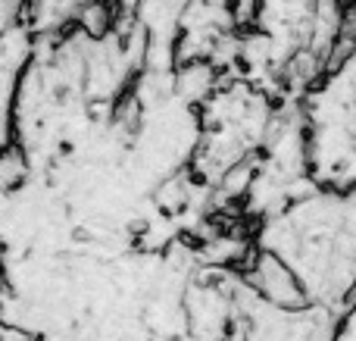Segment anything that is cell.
I'll return each instance as SVG.
<instances>
[{"instance_id":"obj_1","label":"cell","mask_w":356,"mask_h":341,"mask_svg":"<svg viewBox=\"0 0 356 341\" xmlns=\"http://www.w3.org/2000/svg\"><path fill=\"white\" fill-rule=\"evenodd\" d=\"M35 60V35L19 22L0 35V150L16 148V106Z\"/></svg>"},{"instance_id":"obj_2","label":"cell","mask_w":356,"mask_h":341,"mask_svg":"<svg viewBox=\"0 0 356 341\" xmlns=\"http://www.w3.org/2000/svg\"><path fill=\"white\" fill-rule=\"evenodd\" d=\"M244 282L263 304L278 307V310H307L309 294L288 260H282L272 251H257L250 254L244 269Z\"/></svg>"},{"instance_id":"obj_3","label":"cell","mask_w":356,"mask_h":341,"mask_svg":"<svg viewBox=\"0 0 356 341\" xmlns=\"http://www.w3.org/2000/svg\"><path fill=\"white\" fill-rule=\"evenodd\" d=\"M191 0H138L135 3V19L138 29L147 38V56L156 54V47L166 50V56L172 54L175 38H178V25L184 22Z\"/></svg>"},{"instance_id":"obj_4","label":"cell","mask_w":356,"mask_h":341,"mask_svg":"<svg viewBox=\"0 0 356 341\" xmlns=\"http://www.w3.org/2000/svg\"><path fill=\"white\" fill-rule=\"evenodd\" d=\"M91 0H35L25 16V25L35 38H54L63 35L69 25L79 22V16L85 13V6Z\"/></svg>"},{"instance_id":"obj_5","label":"cell","mask_w":356,"mask_h":341,"mask_svg":"<svg viewBox=\"0 0 356 341\" xmlns=\"http://www.w3.org/2000/svg\"><path fill=\"white\" fill-rule=\"evenodd\" d=\"M3 263H6V251H3V241H0V276H3Z\"/></svg>"}]
</instances>
